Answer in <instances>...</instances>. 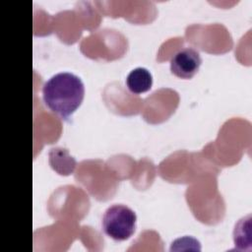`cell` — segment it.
Listing matches in <instances>:
<instances>
[{"instance_id": "6da1fadb", "label": "cell", "mask_w": 252, "mask_h": 252, "mask_svg": "<svg viewBox=\"0 0 252 252\" xmlns=\"http://www.w3.org/2000/svg\"><path fill=\"white\" fill-rule=\"evenodd\" d=\"M85 86L80 77L69 72L53 75L42 86L44 104L55 114L67 119L81 105Z\"/></svg>"}, {"instance_id": "7a4b0ae2", "label": "cell", "mask_w": 252, "mask_h": 252, "mask_svg": "<svg viewBox=\"0 0 252 252\" xmlns=\"http://www.w3.org/2000/svg\"><path fill=\"white\" fill-rule=\"evenodd\" d=\"M136 213L128 206L115 204L106 209L102 216L104 233L115 241H124L133 235L136 229Z\"/></svg>"}, {"instance_id": "3957f363", "label": "cell", "mask_w": 252, "mask_h": 252, "mask_svg": "<svg viewBox=\"0 0 252 252\" xmlns=\"http://www.w3.org/2000/svg\"><path fill=\"white\" fill-rule=\"evenodd\" d=\"M201 64L200 53L192 47H185L175 52L171 57L170 71L179 78L190 79L199 71Z\"/></svg>"}, {"instance_id": "277c9868", "label": "cell", "mask_w": 252, "mask_h": 252, "mask_svg": "<svg viewBox=\"0 0 252 252\" xmlns=\"http://www.w3.org/2000/svg\"><path fill=\"white\" fill-rule=\"evenodd\" d=\"M49 164L58 174L70 175L73 173L77 161L69 153V151L62 147H54L48 153Z\"/></svg>"}, {"instance_id": "5b68a950", "label": "cell", "mask_w": 252, "mask_h": 252, "mask_svg": "<svg viewBox=\"0 0 252 252\" xmlns=\"http://www.w3.org/2000/svg\"><path fill=\"white\" fill-rule=\"evenodd\" d=\"M126 85L130 92L139 94L148 92L153 85V76L151 72L144 68L138 67L133 69L126 78Z\"/></svg>"}, {"instance_id": "8992f818", "label": "cell", "mask_w": 252, "mask_h": 252, "mask_svg": "<svg viewBox=\"0 0 252 252\" xmlns=\"http://www.w3.org/2000/svg\"><path fill=\"white\" fill-rule=\"evenodd\" d=\"M251 216L248 215L238 220L233 230V241L237 250H246L251 247Z\"/></svg>"}]
</instances>
